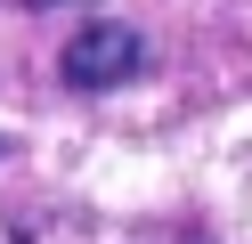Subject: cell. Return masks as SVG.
<instances>
[{
  "instance_id": "6da1fadb",
  "label": "cell",
  "mask_w": 252,
  "mask_h": 244,
  "mask_svg": "<svg viewBox=\"0 0 252 244\" xmlns=\"http://www.w3.org/2000/svg\"><path fill=\"white\" fill-rule=\"evenodd\" d=\"M147 65H155V41L138 25H114V16L82 25L65 49H57V73H65L73 90H122V81H138Z\"/></svg>"
}]
</instances>
